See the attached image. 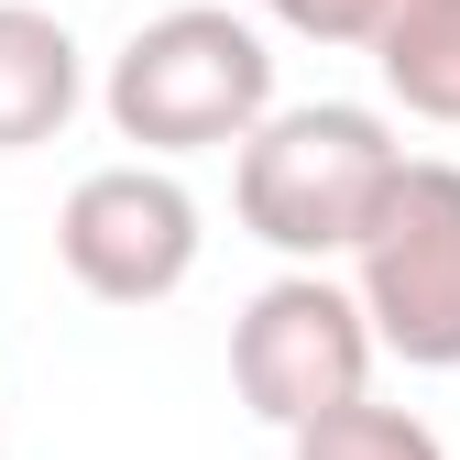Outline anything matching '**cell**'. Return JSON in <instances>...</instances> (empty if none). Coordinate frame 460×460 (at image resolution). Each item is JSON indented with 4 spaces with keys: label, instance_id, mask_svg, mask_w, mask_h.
<instances>
[{
    "label": "cell",
    "instance_id": "1",
    "mask_svg": "<svg viewBox=\"0 0 460 460\" xmlns=\"http://www.w3.org/2000/svg\"><path fill=\"white\" fill-rule=\"evenodd\" d=\"M406 176V143L384 132V110L362 99H307V110H263V132L242 143V230L285 263H329V252H362L373 208Z\"/></svg>",
    "mask_w": 460,
    "mask_h": 460
},
{
    "label": "cell",
    "instance_id": "2",
    "mask_svg": "<svg viewBox=\"0 0 460 460\" xmlns=\"http://www.w3.org/2000/svg\"><path fill=\"white\" fill-rule=\"evenodd\" d=\"M110 132L143 143V154H219V143H252L263 110H274V44L219 12V0H187V12H154L121 55H110Z\"/></svg>",
    "mask_w": 460,
    "mask_h": 460
},
{
    "label": "cell",
    "instance_id": "3",
    "mask_svg": "<svg viewBox=\"0 0 460 460\" xmlns=\"http://www.w3.org/2000/svg\"><path fill=\"white\" fill-rule=\"evenodd\" d=\"M373 351L384 340H373L362 285H329V263L274 274L230 318V384H242V406L263 428H307L329 406H351V394H373Z\"/></svg>",
    "mask_w": 460,
    "mask_h": 460
},
{
    "label": "cell",
    "instance_id": "4",
    "mask_svg": "<svg viewBox=\"0 0 460 460\" xmlns=\"http://www.w3.org/2000/svg\"><path fill=\"white\" fill-rule=\"evenodd\" d=\"M351 285L373 307V340L417 373H460V164H417L373 208Z\"/></svg>",
    "mask_w": 460,
    "mask_h": 460
},
{
    "label": "cell",
    "instance_id": "5",
    "mask_svg": "<svg viewBox=\"0 0 460 460\" xmlns=\"http://www.w3.org/2000/svg\"><path fill=\"white\" fill-rule=\"evenodd\" d=\"M198 198L164 176V154L143 164H99V176L66 187V208H55V252H66V274L88 285L99 307H154L176 296V285L198 274Z\"/></svg>",
    "mask_w": 460,
    "mask_h": 460
},
{
    "label": "cell",
    "instance_id": "6",
    "mask_svg": "<svg viewBox=\"0 0 460 460\" xmlns=\"http://www.w3.org/2000/svg\"><path fill=\"white\" fill-rule=\"evenodd\" d=\"M77 99H88V55L77 33L33 12V0H0V154H33L77 121Z\"/></svg>",
    "mask_w": 460,
    "mask_h": 460
},
{
    "label": "cell",
    "instance_id": "7",
    "mask_svg": "<svg viewBox=\"0 0 460 460\" xmlns=\"http://www.w3.org/2000/svg\"><path fill=\"white\" fill-rule=\"evenodd\" d=\"M373 66H384V88L406 99L417 121L460 132V0H406V12L373 33Z\"/></svg>",
    "mask_w": 460,
    "mask_h": 460
},
{
    "label": "cell",
    "instance_id": "8",
    "mask_svg": "<svg viewBox=\"0 0 460 460\" xmlns=\"http://www.w3.org/2000/svg\"><path fill=\"white\" fill-rule=\"evenodd\" d=\"M285 449H296V460H449L428 417L373 406V394H351V406H329V417H307V428H285Z\"/></svg>",
    "mask_w": 460,
    "mask_h": 460
},
{
    "label": "cell",
    "instance_id": "9",
    "mask_svg": "<svg viewBox=\"0 0 460 460\" xmlns=\"http://www.w3.org/2000/svg\"><path fill=\"white\" fill-rule=\"evenodd\" d=\"M263 22H285V33H307V44H373L406 0H252Z\"/></svg>",
    "mask_w": 460,
    "mask_h": 460
}]
</instances>
